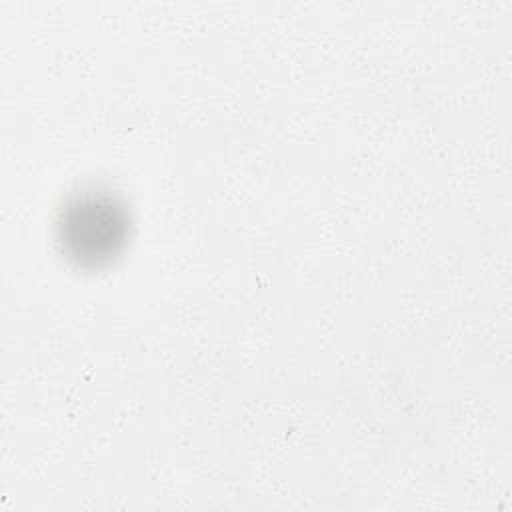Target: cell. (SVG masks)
Returning a JSON list of instances; mask_svg holds the SVG:
<instances>
[{
	"instance_id": "1",
	"label": "cell",
	"mask_w": 512,
	"mask_h": 512,
	"mask_svg": "<svg viewBox=\"0 0 512 512\" xmlns=\"http://www.w3.org/2000/svg\"><path fill=\"white\" fill-rule=\"evenodd\" d=\"M126 232V218L108 196L78 198L62 222V240L78 260L96 262L116 252Z\"/></svg>"
}]
</instances>
